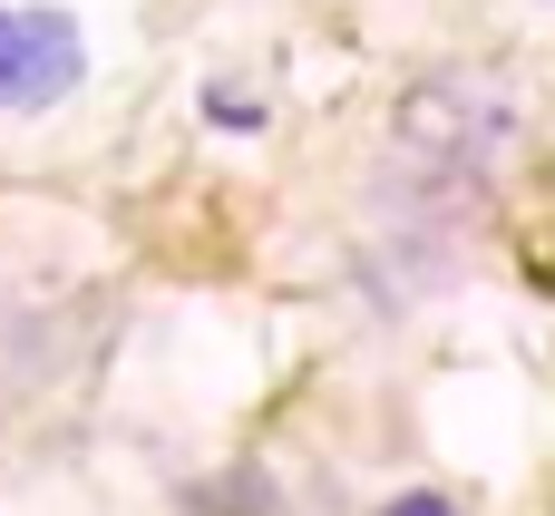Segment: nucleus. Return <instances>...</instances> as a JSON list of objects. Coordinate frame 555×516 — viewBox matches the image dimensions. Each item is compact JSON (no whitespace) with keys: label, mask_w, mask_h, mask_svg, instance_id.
I'll return each instance as SVG.
<instances>
[{"label":"nucleus","mask_w":555,"mask_h":516,"mask_svg":"<svg viewBox=\"0 0 555 516\" xmlns=\"http://www.w3.org/2000/svg\"><path fill=\"white\" fill-rule=\"evenodd\" d=\"M88 78V39L68 10H0V117H29V107H59L68 88Z\"/></svg>","instance_id":"nucleus-1"},{"label":"nucleus","mask_w":555,"mask_h":516,"mask_svg":"<svg viewBox=\"0 0 555 516\" xmlns=\"http://www.w3.org/2000/svg\"><path fill=\"white\" fill-rule=\"evenodd\" d=\"M205 516H293V507H283V488H273L263 468H224V478L205 488Z\"/></svg>","instance_id":"nucleus-2"},{"label":"nucleus","mask_w":555,"mask_h":516,"mask_svg":"<svg viewBox=\"0 0 555 516\" xmlns=\"http://www.w3.org/2000/svg\"><path fill=\"white\" fill-rule=\"evenodd\" d=\"M380 516H459V507H449V498H429V488H420V498H390V507H380Z\"/></svg>","instance_id":"nucleus-3"}]
</instances>
